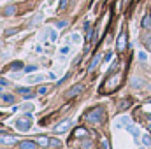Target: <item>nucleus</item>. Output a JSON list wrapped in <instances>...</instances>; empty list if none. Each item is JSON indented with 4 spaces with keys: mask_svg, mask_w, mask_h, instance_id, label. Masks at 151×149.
<instances>
[{
    "mask_svg": "<svg viewBox=\"0 0 151 149\" xmlns=\"http://www.w3.org/2000/svg\"><path fill=\"white\" fill-rule=\"evenodd\" d=\"M25 70H27V72H35V70H37V65H30V67H27Z\"/></svg>",
    "mask_w": 151,
    "mask_h": 149,
    "instance_id": "c85d7f7f",
    "label": "nucleus"
},
{
    "mask_svg": "<svg viewBox=\"0 0 151 149\" xmlns=\"http://www.w3.org/2000/svg\"><path fill=\"white\" fill-rule=\"evenodd\" d=\"M42 79H44L42 75H35V77H30V81H32V82H40Z\"/></svg>",
    "mask_w": 151,
    "mask_h": 149,
    "instance_id": "393cba45",
    "label": "nucleus"
},
{
    "mask_svg": "<svg viewBox=\"0 0 151 149\" xmlns=\"http://www.w3.org/2000/svg\"><path fill=\"white\" fill-rule=\"evenodd\" d=\"M18 93L23 97V98H32L34 97V91L30 88H18Z\"/></svg>",
    "mask_w": 151,
    "mask_h": 149,
    "instance_id": "1a4fd4ad",
    "label": "nucleus"
},
{
    "mask_svg": "<svg viewBox=\"0 0 151 149\" xmlns=\"http://www.w3.org/2000/svg\"><path fill=\"white\" fill-rule=\"evenodd\" d=\"M104 107H93L91 111L86 112V116H84V119L86 121H90V123H102L104 121Z\"/></svg>",
    "mask_w": 151,
    "mask_h": 149,
    "instance_id": "f03ea898",
    "label": "nucleus"
},
{
    "mask_svg": "<svg viewBox=\"0 0 151 149\" xmlns=\"http://www.w3.org/2000/svg\"><path fill=\"white\" fill-rule=\"evenodd\" d=\"M148 128H150V130H151V125H150V126H148Z\"/></svg>",
    "mask_w": 151,
    "mask_h": 149,
    "instance_id": "c9c22d12",
    "label": "nucleus"
},
{
    "mask_svg": "<svg viewBox=\"0 0 151 149\" xmlns=\"http://www.w3.org/2000/svg\"><path fill=\"white\" fill-rule=\"evenodd\" d=\"M83 90H84V86H83V84H76V86H72V88L65 93V98H74L76 95H79Z\"/></svg>",
    "mask_w": 151,
    "mask_h": 149,
    "instance_id": "39448f33",
    "label": "nucleus"
},
{
    "mask_svg": "<svg viewBox=\"0 0 151 149\" xmlns=\"http://www.w3.org/2000/svg\"><path fill=\"white\" fill-rule=\"evenodd\" d=\"M65 7H67V0H60V5H58V9H60V11H63Z\"/></svg>",
    "mask_w": 151,
    "mask_h": 149,
    "instance_id": "bb28decb",
    "label": "nucleus"
},
{
    "mask_svg": "<svg viewBox=\"0 0 151 149\" xmlns=\"http://www.w3.org/2000/svg\"><path fill=\"white\" fill-rule=\"evenodd\" d=\"M139 58H141V62H144V60H146V54H144V53H141V54H139Z\"/></svg>",
    "mask_w": 151,
    "mask_h": 149,
    "instance_id": "72a5a7b5",
    "label": "nucleus"
},
{
    "mask_svg": "<svg viewBox=\"0 0 151 149\" xmlns=\"http://www.w3.org/2000/svg\"><path fill=\"white\" fill-rule=\"evenodd\" d=\"M19 109H21V111H25V112H28V111H32V109H34V105H32V104H23V105H19Z\"/></svg>",
    "mask_w": 151,
    "mask_h": 149,
    "instance_id": "aec40b11",
    "label": "nucleus"
},
{
    "mask_svg": "<svg viewBox=\"0 0 151 149\" xmlns=\"http://www.w3.org/2000/svg\"><path fill=\"white\" fill-rule=\"evenodd\" d=\"M9 69H11V70H21V69H23V63H21V62H12Z\"/></svg>",
    "mask_w": 151,
    "mask_h": 149,
    "instance_id": "a211bd4d",
    "label": "nucleus"
},
{
    "mask_svg": "<svg viewBox=\"0 0 151 149\" xmlns=\"http://www.w3.org/2000/svg\"><path fill=\"white\" fill-rule=\"evenodd\" d=\"M0 84H4V86H7V84H9V82H7V81H5V79H0Z\"/></svg>",
    "mask_w": 151,
    "mask_h": 149,
    "instance_id": "f704fd0d",
    "label": "nucleus"
},
{
    "mask_svg": "<svg viewBox=\"0 0 151 149\" xmlns=\"http://www.w3.org/2000/svg\"><path fill=\"white\" fill-rule=\"evenodd\" d=\"M127 130H128V132H130V133H132V135H134L135 139H137V135H139V130H137V126H134V125L130 123V125L127 126Z\"/></svg>",
    "mask_w": 151,
    "mask_h": 149,
    "instance_id": "2eb2a0df",
    "label": "nucleus"
},
{
    "mask_svg": "<svg viewBox=\"0 0 151 149\" xmlns=\"http://www.w3.org/2000/svg\"><path fill=\"white\" fill-rule=\"evenodd\" d=\"M18 149H37V140H21L18 144Z\"/></svg>",
    "mask_w": 151,
    "mask_h": 149,
    "instance_id": "423d86ee",
    "label": "nucleus"
},
{
    "mask_svg": "<svg viewBox=\"0 0 151 149\" xmlns=\"http://www.w3.org/2000/svg\"><path fill=\"white\" fill-rule=\"evenodd\" d=\"M70 125H72L70 121H63V123H60V125L55 126V132H56V133H60V132H67V130L70 128Z\"/></svg>",
    "mask_w": 151,
    "mask_h": 149,
    "instance_id": "6e6552de",
    "label": "nucleus"
},
{
    "mask_svg": "<svg viewBox=\"0 0 151 149\" xmlns=\"http://www.w3.org/2000/svg\"><path fill=\"white\" fill-rule=\"evenodd\" d=\"M83 149H91V142L84 140V142H83Z\"/></svg>",
    "mask_w": 151,
    "mask_h": 149,
    "instance_id": "c756f323",
    "label": "nucleus"
},
{
    "mask_svg": "<svg viewBox=\"0 0 151 149\" xmlns=\"http://www.w3.org/2000/svg\"><path fill=\"white\" fill-rule=\"evenodd\" d=\"M70 37H72V42H76V44L79 42V35H77V34H74V35H70Z\"/></svg>",
    "mask_w": 151,
    "mask_h": 149,
    "instance_id": "2f4dec72",
    "label": "nucleus"
},
{
    "mask_svg": "<svg viewBox=\"0 0 151 149\" xmlns=\"http://www.w3.org/2000/svg\"><path fill=\"white\" fill-rule=\"evenodd\" d=\"M142 42H144V46H146V47H148V49L151 51V35L144 37V40H142Z\"/></svg>",
    "mask_w": 151,
    "mask_h": 149,
    "instance_id": "4be33fe9",
    "label": "nucleus"
},
{
    "mask_svg": "<svg viewBox=\"0 0 151 149\" xmlns=\"http://www.w3.org/2000/svg\"><path fill=\"white\" fill-rule=\"evenodd\" d=\"M116 46H118V51L119 53H123L125 49H127V32L123 30L121 34H119V37H118V42H116Z\"/></svg>",
    "mask_w": 151,
    "mask_h": 149,
    "instance_id": "20e7f679",
    "label": "nucleus"
},
{
    "mask_svg": "<svg viewBox=\"0 0 151 149\" xmlns=\"http://www.w3.org/2000/svg\"><path fill=\"white\" fill-rule=\"evenodd\" d=\"M49 142H51V139H46V137H37V144H40V146H49Z\"/></svg>",
    "mask_w": 151,
    "mask_h": 149,
    "instance_id": "f3484780",
    "label": "nucleus"
},
{
    "mask_svg": "<svg viewBox=\"0 0 151 149\" xmlns=\"http://www.w3.org/2000/svg\"><path fill=\"white\" fill-rule=\"evenodd\" d=\"M49 146H53V148H60V146H62V142H60V140H56V139H51Z\"/></svg>",
    "mask_w": 151,
    "mask_h": 149,
    "instance_id": "b1692460",
    "label": "nucleus"
},
{
    "mask_svg": "<svg viewBox=\"0 0 151 149\" xmlns=\"http://www.w3.org/2000/svg\"><path fill=\"white\" fill-rule=\"evenodd\" d=\"M142 144H144V146H151V137L150 135H144V137H142Z\"/></svg>",
    "mask_w": 151,
    "mask_h": 149,
    "instance_id": "5701e85b",
    "label": "nucleus"
},
{
    "mask_svg": "<svg viewBox=\"0 0 151 149\" xmlns=\"http://www.w3.org/2000/svg\"><path fill=\"white\" fill-rule=\"evenodd\" d=\"M150 90H151V84H150Z\"/></svg>",
    "mask_w": 151,
    "mask_h": 149,
    "instance_id": "e433bc0d",
    "label": "nucleus"
},
{
    "mask_svg": "<svg viewBox=\"0 0 151 149\" xmlns=\"http://www.w3.org/2000/svg\"><path fill=\"white\" fill-rule=\"evenodd\" d=\"M56 27H58V28H65V27H67V21H58Z\"/></svg>",
    "mask_w": 151,
    "mask_h": 149,
    "instance_id": "7c9ffc66",
    "label": "nucleus"
},
{
    "mask_svg": "<svg viewBox=\"0 0 151 149\" xmlns=\"http://www.w3.org/2000/svg\"><path fill=\"white\" fill-rule=\"evenodd\" d=\"M69 51H70V49L65 46V47H62V49H60V54H62V56H65V54H69Z\"/></svg>",
    "mask_w": 151,
    "mask_h": 149,
    "instance_id": "a878e982",
    "label": "nucleus"
},
{
    "mask_svg": "<svg viewBox=\"0 0 151 149\" xmlns=\"http://www.w3.org/2000/svg\"><path fill=\"white\" fill-rule=\"evenodd\" d=\"M16 32H18L16 28H12V30H7V32H5V35H12V34H16Z\"/></svg>",
    "mask_w": 151,
    "mask_h": 149,
    "instance_id": "473e14b6",
    "label": "nucleus"
},
{
    "mask_svg": "<svg viewBox=\"0 0 151 149\" xmlns=\"http://www.w3.org/2000/svg\"><path fill=\"white\" fill-rule=\"evenodd\" d=\"M30 125H32V117H30V116L19 117V119L16 121V128H18L19 132H27V130L30 128Z\"/></svg>",
    "mask_w": 151,
    "mask_h": 149,
    "instance_id": "7ed1b4c3",
    "label": "nucleus"
},
{
    "mask_svg": "<svg viewBox=\"0 0 151 149\" xmlns=\"http://www.w3.org/2000/svg\"><path fill=\"white\" fill-rule=\"evenodd\" d=\"M142 27H144V28H151V16L150 14H146V16L142 18Z\"/></svg>",
    "mask_w": 151,
    "mask_h": 149,
    "instance_id": "dca6fc26",
    "label": "nucleus"
},
{
    "mask_svg": "<svg viewBox=\"0 0 151 149\" xmlns=\"http://www.w3.org/2000/svg\"><path fill=\"white\" fill-rule=\"evenodd\" d=\"M74 135L76 137H79V139H83L84 135H88V132H86V128H76Z\"/></svg>",
    "mask_w": 151,
    "mask_h": 149,
    "instance_id": "4468645a",
    "label": "nucleus"
},
{
    "mask_svg": "<svg viewBox=\"0 0 151 149\" xmlns=\"http://www.w3.org/2000/svg\"><path fill=\"white\" fill-rule=\"evenodd\" d=\"M16 137H0V144H14Z\"/></svg>",
    "mask_w": 151,
    "mask_h": 149,
    "instance_id": "ddd939ff",
    "label": "nucleus"
},
{
    "mask_svg": "<svg viewBox=\"0 0 151 149\" xmlns=\"http://www.w3.org/2000/svg\"><path fill=\"white\" fill-rule=\"evenodd\" d=\"M128 107H132V100H130V98H125V100L118 102V111H119V112L127 111Z\"/></svg>",
    "mask_w": 151,
    "mask_h": 149,
    "instance_id": "0eeeda50",
    "label": "nucleus"
},
{
    "mask_svg": "<svg viewBox=\"0 0 151 149\" xmlns=\"http://www.w3.org/2000/svg\"><path fill=\"white\" fill-rule=\"evenodd\" d=\"M40 21H42V14H40V12H37V14L32 18V21H30V27H35V25H39V23H40Z\"/></svg>",
    "mask_w": 151,
    "mask_h": 149,
    "instance_id": "9b49d317",
    "label": "nucleus"
},
{
    "mask_svg": "<svg viewBox=\"0 0 151 149\" xmlns=\"http://www.w3.org/2000/svg\"><path fill=\"white\" fill-rule=\"evenodd\" d=\"M16 5H7L5 9H4V16H12V14H16Z\"/></svg>",
    "mask_w": 151,
    "mask_h": 149,
    "instance_id": "9d476101",
    "label": "nucleus"
},
{
    "mask_svg": "<svg viewBox=\"0 0 151 149\" xmlns=\"http://www.w3.org/2000/svg\"><path fill=\"white\" fill-rule=\"evenodd\" d=\"M0 98H2L4 102H9V104L14 102V97H12V95H0Z\"/></svg>",
    "mask_w": 151,
    "mask_h": 149,
    "instance_id": "6ab92c4d",
    "label": "nucleus"
},
{
    "mask_svg": "<svg viewBox=\"0 0 151 149\" xmlns=\"http://www.w3.org/2000/svg\"><path fill=\"white\" fill-rule=\"evenodd\" d=\"M119 84H121V74H113V75H109L106 84L100 88V91L102 93H113V91H116L119 88Z\"/></svg>",
    "mask_w": 151,
    "mask_h": 149,
    "instance_id": "f257e3e1",
    "label": "nucleus"
},
{
    "mask_svg": "<svg viewBox=\"0 0 151 149\" xmlns=\"http://www.w3.org/2000/svg\"><path fill=\"white\" fill-rule=\"evenodd\" d=\"M99 62H100V54H97V56H95V58H93V60H91V63H90V65H88V70H90V72H91V70H93V69H95V67H97V63H99Z\"/></svg>",
    "mask_w": 151,
    "mask_h": 149,
    "instance_id": "f8f14e48",
    "label": "nucleus"
},
{
    "mask_svg": "<svg viewBox=\"0 0 151 149\" xmlns=\"http://www.w3.org/2000/svg\"><path fill=\"white\" fill-rule=\"evenodd\" d=\"M47 34H49V39H51V40H53V42H55V40H56V34H55V32H53V30H47Z\"/></svg>",
    "mask_w": 151,
    "mask_h": 149,
    "instance_id": "cd10ccee",
    "label": "nucleus"
},
{
    "mask_svg": "<svg viewBox=\"0 0 151 149\" xmlns=\"http://www.w3.org/2000/svg\"><path fill=\"white\" fill-rule=\"evenodd\" d=\"M37 93H39V95H46V93H47V86H46V84L39 86V88H37Z\"/></svg>",
    "mask_w": 151,
    "mask_h": 149,
    "instance_id": "412c9836",
    "label": "nucleus"
}]
</instances>
